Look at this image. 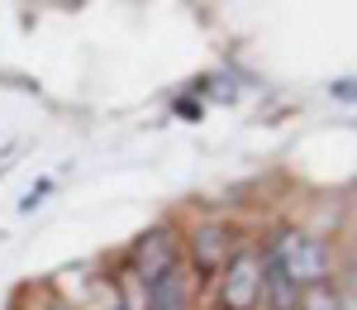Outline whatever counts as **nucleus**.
Listing matches in <instances>:
<instances>
[{"mask_svg": "<svg viewBox=\"0 0 357 310\" xmlns=\"http://www.w3.org/2000/svg\"><path fill=\"white\" fill-rule=\"evenodd\" d=\"M224 253H229V229H220V225H205L191 239V263L200 267V272L224 267Z\"/></svg>", "mask_w": 357, "mask_h": 310, "instance_id": "6", "label": "nucleus"}, {"mask_svg": "<svg viewBox=\"0 0 357 310\" xmlns=\"http://www.w3.org/2000/svg\"><path fill=\"white\" fill-rule=\"evenodd\" d=\"M262 301V263L252 253H238L224 267V286H220V306L224 310H252Z\"/></svg>", "mask_w": 357, "mask_h": 310, "instance_id": "2", "label": "nucleus"}, {"mask_svg": "<svg viewBox=\"0 0 357 310\" xmlns=\"http://www.w3.org/2000/svg\"><path fill=\"white\" fill-rule=\"evenodd\" d=\"M148 286V310H191V277L181 263H172L167 272H158Z\"/></svg>", "mask_w": 357, "mask_h": 310, "instance_id": "3", "label": "nucleus"}, {"mask_svg": "<svg viewBox=\"0 0 357 310\" xmlns=\"http://www.w3.org/2000/svg\"><path fill=\"white\" fill-rule=\"evenodd\" d=\"M262 296H267L272 310H301V286L281 272V263H276L272 253H267V263H262Z\"/></svg>", "mask_w": 357, "mask_h": 310, "instance_id": "5", "label": "nucleus"}, {"mask_svg": "<svg viewBox=\"0 0 357 310\" xmlns=\"http://www.w3.org/2000/svg\"><path fill=\"white\" fill-rule=\"evenodd\" d=\"M333 101H353V82H338V86H333Z\"/></svg>", "mask_w": 357, "mask_h": 310, "instance_id": "8", "label": "nucleus"}, {"mask_svg": "<svg viewBox=\"0 0 357 310\" xmlns=\"http://www.w3.org/2000/svg\"><path fill=\"white\" fill-rule=\"evenodd\" d=\"M301 310H348V301H343L329 282H319V286H310V291H305Z\"/></svg>", "mask_w": 357, "mask_h": 310, "instance_id": "7", "label": "nucleus"}, {"mask_svg": "<svg viewBox=\"0 0 357 310\" xmlns=\"http://www.w3.org/2000/svg\"><path fill=\"white\" fill-rule=\"evenodd\" d=\"M53 310H62V306H53Z\"/></svg>", "mask_w": 357, "mask_h": 310, "instance_id": "9", "label": "nucleus"}, {"mask_svg": "<svg viewBox=\"0 0 357 310\" xmlns=\"http://www.w3.org/2000/svg\"><path fill=\"white\" fill-rule=\"evenodd\" d=\"M272 258L281 263V272H286L296 286L329 282V253H324V244L310 239V234H301V229H286V234L272 244Z\"/></svg>", "mask_w": 357, "mask_h": 310, "instance_id": "1", "label": "nucleus"}, {"mask_svg": "<svg viewBox=\"0 0 357 310\" xmlns=\"http://www.w3.org/2000/svg\"><path fill=\"white\" fill-rule=\"evenodd\" d=\"M172 263H176V234H172V229H153V234H143V239H138L134 267H138V277H143V282H153V277L167 272Z\"/></svg>", "mask_w": 357, "mask_h": 310, "instance_id": "4", "label": "nucleus"}]
</instances>
